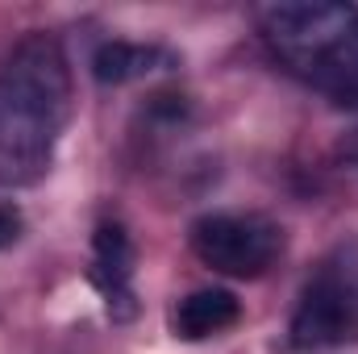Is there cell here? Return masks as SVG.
I'll return each instance as SVG.
<instances>
[{
	"label": "cell",
	"mask_w": 358,
	"mask_h": 354,
	"mask_svg": "<svg viewBox=\"0 0 358 354\" xmlns=\"http://www.w3.org/2000/svg\"><path fill=\"white\" fill-rule=\"evenodd\" d=\"M71 63L55 34H25L0 63V187H25L50 171L71 125Z\"/></svg>",
	"instance_id": "1"
},
{
	"label": "cell",
	"mask_w": 358,
	"mask_h": 354,
	"mask_svg": "<svg viewBox=\"0 0 358 354\" xmlns=\"http://www.w3.org/2000/svg\"><path fill=\"white\" fill-rule=\"evenodd\" d=\"M271 59L304 88L358 113V4L283 0L259 8Z\"/></svg>",
	"instance_id": "2"
},
{
	"label": "cell",
	"mask_w": 358,
	"mask_h": 354,
	"mask_svg": "<svg viewBox=\"0 0 358 354\" xmlns=\"http://www.w3.org/2000/svg\"><path fill=\"white\" fill-rule=\"evenodd\" d=\"M358 342V238L338 242L304 279L292 321V351H338Z\"/></svg>",
	"instance_id": "3"
},
{
	"label": "cell",
	"mask_w": 358,
	"mask_h": 354,
	"mask_svg": "<svg viewBox=\"0 0 358 354\" xmlns=\"http://www.w3.org/2000/svg\"><path fill=\"white\" fill-rule=\"evenodd\" d=\"M187 242L208 271L225 279H259L283 255V225L267 213H204Z\"/></svg>",
	"instance_id": "4"
},
{
	"label": "cell",
	"mask_w": 358,
	"mask_h": 354,
	"mask_svg": "<svg viewBox=\"0 0 358 354\" xmlns=\"http://www.w3.org/2000/svg\"><path fill=\"white\" fill-rule=\"evenodd\" d=\"M134 271H138V250L125 234L121 221H100L92 238V267L88 279L104 296V309L113 321H129L138 313V292H134Z\"/></svg>",
	"instance_id": "5"
},
{
	"label": "cell",
	"mask_w": 358,
	"mask_h": 354,
	"mask_svg": "<svg viewBox=\"0 0 358 354\" xmlns=\"http://www.w3.org/2000/svg\"><path fill=\"white\" fill-rule=\"evenodd\" d=\"M171 334L179 342H208L242 321V304L229 288H196L171 309Z\"/></svg>",
	"instance_id": "6"
},
{
	"label": "cell",
	"mask_w": 358,
	"mask_h": 354,
	"mask_svg": "<svg viewBox=\"0 0 358 354\" xmlns=\"http://www.w3.org/2000/svg\"><path fill=\"white\" fill-rule=\"evenodd\" d=\"M176 67V55L167 46H146V42H100L92 55V76L100 84H134L146 80L150 71H167Z\"/></svg>",
	"instance_id": "7"
},
{
	"label": "cell",
	"mask_w": 358,
	"mask_h": 354,
	"mask_svg": "<svg viewBox=\"0 0 358 354\" xmlns=\"http://www.w3.org/2000/svg\"><path fill=\"white\" fill-rule=\"evenodd\" d=\"M25 229V217L13 208V204H0V250H8Z\"/></svg>",
	"instance_id": "8"
}]
</instances>
